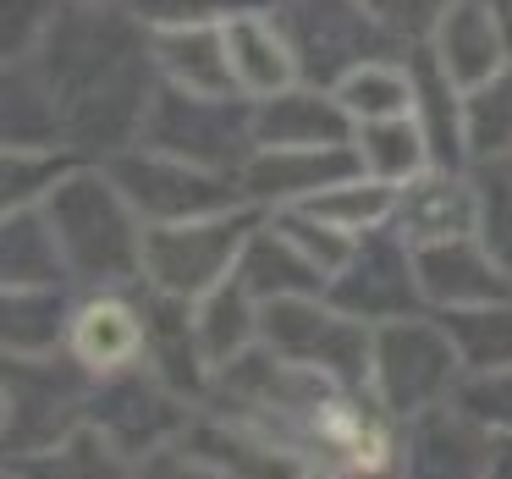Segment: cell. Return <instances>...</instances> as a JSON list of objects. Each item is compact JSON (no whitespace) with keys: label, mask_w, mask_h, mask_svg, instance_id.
I'll list each match as a JSON object with an SVG mask.
<instances>
[{"label":"cell","mask_w":512,"mask_h":479,"mask_svg":"<svg viewBox=\"0 0 512 479\" xmlns=\"http://www.w3.org/2000/svg\"><path fill=\"white\" fill-rule=\"evenodd\" d=\"M463 408H474L485 424H512V369H490V375L463 380Z\"/></svg>","instance_id":"cell-34"},{"label":"cell","mask_w":512,"mask_h":479,"mask_svg":"<svg viewBox=\"0 0 512 479\" xmlns=\"http://www.w3.org/2000/svg\"><path fill=\"white\" fill-rule=\"evenodd\" d=\"M105 171L122 182V193L133 199V210L144 215L149 226L193 221V215H215V210L248 204L243 177H226V171H210V166H199V160L166 155V149H155V144L116 149V155H105Z\"/></svg>","instance_id":"cell-9"},{"label":"cell","mask_w":512,"mask_h":479,"mask_svg":"<svg viewBox=\"0 0 512 479\" xmlns=\"http://www.w3.org/2000/svg\"><path fill=\"white\" fill-rule=\"evenodd\" d=\"M490 474L512 479V424H490Z\"/></svg>","instance_id":"cell-35"},{"label":"cell","mask_w":512,"mask_h":479,"mask_svg":"<svg viewBox=\"0 0 512 479\" xmlns=\"http://www.w3.org/2000/svg\"><path fill=\"white\" fill-rule=\"evenodd\" d=\"M463 127H468V166L512 155V61L463 94Z\"/></svg>","instance_id":"cell-31"},{"label":"cell","mask_w":512,"mask_h":479,"mask_svg":"<svg viewBox=\"0 0 512 479\" xmlns=\"http://www.w3.org/2000/svg\"><path fill=\"white\" fill-rule=\"evenodd\" d=\"M237 276L248 281V292H254L259 303L309 298V292H325V281H331L276 221H270V215L254 226V237H248L243 259H237Z\"/></svg>","instance_id":"cell-24"},{"label":"cell","mask_w":512,"mask_h":479,"mask_svg":"<svg viewBox=\"0 0 512 479\" xmlns=\"http://www.w3.org/2000/svg\"><path fill=\"white\" fill-rule=\"evenodd\" d=\"M430 50L457 89H479L512 61V34L496 0H452L430 28Z\"/></svg>","instance_id":"cell-16"},{"label":"cell","mask_w":512,"mask_h":479,"mask_svg":"<svg viewBox=\"0 0 512 479\" xmlns=\"http://www.w3.org/2000/svg\"><path fill=\"white\" fill-rule=\"evenodd\" d=\"M94 375L61 353H6V468L56 452L89 424Z\"/></svg>","instance_id":"cell-3"},{"label":"cell","mask_w":512,"mask_h":479,"mask_svg":"<svg viewBox=\"0 0 512 479\" xmlns=\"http://www.w3.org/2000/svg\"><path fill=\"white\" fill-rule=\"evenodd\" d=\"M468 380V364L457 353L441 314H402V320L375 325V364H369V391L391 419L424 413L435 402H452Z\"/></svg>","instance_id":"cell-4"},{"label":"cell","mask_w":512,"mask_h":479,"mask_svg":"<svg viewBox=\"0 0 512 479\" xmlns=\"http://www.w3.org/2000/svg\"><path fill=\"white\" fill-rule=\"evenodd\" d=\"M353 144H358V155H364V171L369 177H380V182H408V177H419L424 166H435V155H430V138H424V127H419V116H380V122H358V133H353Z\"/></svg>","instance_id":"cell-26"},{"label":"cell","mask_w":512,"mask_h":479,"mask_svg":"<svg viewBox=\"0 0 512 479\" xmlns=\"http://www.w3.org/2000/svg\"><path fill=\"white\" fill-rule=\"evenodd\" d=\"M265 221L259 204L193 215V221H166L144 232V287L171 292V298H204L215 281H226L243 259L254 226Z\"/></svg>","instance_id":"cell-7"},{"label":"cell","mask_w":512,"mask_h":479,"mask_svg":"<svg viewBox=\"0 0 512 479\" xmlns=\"http://www.w3.org/2000/svg\"><path fill=\"white\" fill-rule=\"evenodd\" d=\"M314 215H325V221H336L342 232L364 237L375 232V226H391V210H397V182H380L369 177V171H358V177L336 182V188L314 193V199H303Z\"/></svg>","instance_id":"cell-32"},{"label":"cell","mask_w":512,"mask_h":479,"mask_svg":"<svg viewBox=\"0 0 512 479\" xmlns=\"http://www.w3.org/2000/svg\"><path fill=\"white\" fill-rule=\"evenodd\" d=\"M89 424H100L127 457H155L182 441V430L193 424V402L177 386H166L149 364H133L94 380Z\"/></svg>","instance_id":"cell-11"},{"label":"cell","mask_w":512,"mask_h":479,"mask_svg":"<svg viewBox=\"0 0 512 479\" xmlns=\"http://www.w3.org/2000/svg\"><path fill=\"white\" fill-rule=\"evenodd\" d=\"M0 276H6V287H78L72 281V259L61 248V232H56L45 204H17V210H6Z\"/></svg>","instance_id":"cell-20"},{"label":"cell","mask_w":512,"mask_h":479,"mask_svg":"<svg viewBox=\"0 0 512 479\" xmlns=\"http://www.w3.org/2000/svg\"><path fill=\"white\" fill-rule=\"evenodd\" d=\"M259 347H270L276 358L314 375L336 380V386L369 391V364H375V325L358 314L336 309L325 292L309 298H276L265 303V331Z\"/></svg>","instance_id":"cell-6"},{"label":"cell","mask_w":512,"mask_h":479,"mask_svg":"<svg viewBox=\"0 0 512 479\" xmlns=\"http://www.w3.org/2000/svg\"><path fill=\"white\" fill-rule=\"evenodd\" d=\"M78 314V287H6V353H61Z\"/></svg>","instance_id":"cell-25"},{"label":"cell","mask_w":512,"mask_h":479,"mask_svg":"<svg viewBox=\"0 0 512 479\" xmlns=\"http://www.w3.org/2000/svg\"><path fill=\"white\" fill-rule=\"evenodd\" d=\"M419 254V281L430 309H474V303L512 298V270L496 259L485 237H446V243L413 248Z\"/></svg>","instance_id":"cell-17"},{"label":"cell","mask_w":512,"mask_h":479,"mask_svg":"<svg viewBox=\"0 0 512 479\" xmlns=\"http://www.w3.org/2000/svg\"><path fill=\"white\" fill-rule=\"evenodd\" d=\"M435 314H441V325L452 331L468 375L512 369V298L474 303V309H435Z\"/></svg>","instance_id":"cell-27"},{"label":"cell","mask_w":512,"mask_h":479,"mask_svg":"<svg viewBox=\"0 0 512 479\" xmlns=\"http://www.w3.org/2000/svg\"><path fill=\"white\" fill-rule=\"evenodd\" d=\"M408 67H413V116H419L424 138H430L435 166H468V127H463V94L446 67L435 61L430 39L408 45Z\"/></svg>","instance_id":"cell-22"},{"label":"cell","mask_w":512,"mask_h":479,"mask_svg":"<svg viewBox=\"0 0 512 479\" xmlns=\"http://www.w3.org/2000/svg\"><path fill=\"white\" fill-rule=\"evenodd\" d=\"M496 12H501V23H507V34H512V0H496Z\"/></svg>","instance_id":"cell-36"},{"label":"cell","mask_w":512,"mask_h":479,"mask_svg":"<svg viewBox=\"0 0 512 479\" xmlns=\"http://www.w3.org/2000/svg\"><path fill=\"white\" fill-rule=\"evenodd\" d=\"M325 298L369 325L402 320V314H430V298H424V281H419V254L397 226H375V232L358 237L353 254L325 281Z\"/></svg>","instance_id":"cell-10"},{"label":"cell","mask_w":512,"mask_h":479,"mask_svg":"<svg viewBox=\"0 0 512 479\" xmlns=\"http://www.w3.org/2000/svg\"><path fill=\"white\" fill-rule=\"evenodd\" d=\"M270 12L298 50L303 83H320V89H336L364 61L408 56V39L391 34L364 0H276Z\"/></svg>","instance_id":"cell-8"},{"label":"cell","mask_w":512,"mask_h":479,"mask_svg":"<svg viewBox=\"0 0 512 479\" xmlns=\"http://www.w3.org/2000/svg\"><path fill=\"white\" fill-rule=\"evenodd\" d=\"M358 171H364L358 144H314V149L259 144L254 160L243 166V193L259 210H281V204H303L314 193L336 188V182L358 177Z\"/></svg>","instance_id":"cell-15"},{"label":"cell","mask_w":512,"mask_h":479,"mask_svg":"<svg viewBox=\"0 0 512 479\" xmlns=\"http://www.w3.org/2000/svg\"><path fill=\"white\" fill-rule=\"evenodd\" d=\"M83 160H94V155H83L72 144H6V171H0L6 210H17V204H45Z\"/></svg>","instance_id":"cell-29"},{"label":"cell","mask_w":512,"mask_h":479,"mask_svg":"<svg viewBox=\"0 0 512 479\" xmlns=\"http://www.w3.org/2000/svg\"><path fill=\"white\" fill-rule=\"evenodd\" d=\"M67 353L78 358L94 380L116 375V369H133V364H149L144 281H138V287H89V292H78Z\"/></svg>","instance_id":"cell-12"},{"label":"cell","mask_w":512,"mask_h":479,"mask_svg":"<svg viewBox=\"0 0 512 479\" xmlns=\"http://www.w3.org/2000/svg\"><path fill=\"white\" fill-rule=\"evenodd\" d=\"M391 226L413 248L446 243V237H474L485 226V193H479L474 166H424L397 188Z\"/></svg>","instance_id":"cell-14"},{"label":"cell","mask_w":512,"mask_h":479,"mask_svg":"<svg viewBox=\"0 0 512 479\" xmlns=\"http://www.w3.org/2000/svg\"><path fill=\"white\" fill-rule=\"evenodd\" d=\"M6 144H67L61 105L34 61H6Z\"/></svg>","instance_id":"cell-28"},{"label":"cell","mask_w":512,"mask_h":479,"mask_svg":"<svg viewBox=\"0 0 512 479\" xmlns=\"http://www.w3.org/2000/svg\"><path fill=\"white\" fill-rule=\"evenodd\" d=\"M138 144H155L166 155L199 160V166L226 171V177H243V166L259 149L254 100L248 94H199V89L160 78Z\"/></svg>","instance_id":"cell-5"},{"label":"cell","mask_w":512,"mask_h":479,"mask_svg":"<svg viewBox=\"0 0 512 479\" xmlns=\"http://www.w3.org/2000/svg\"><path fill=\"white\" fill-rule=\"evenodd\" d=\"M342 105L353 111V122H380V116H408L413 111V67L408 56H380L353 67L336 83Z\"/></svg>","instance_id":"cell-30"},{"label":"cell","mask_w":512,"mask_h":479,"mask_svg":"<svg viewBox=\"0 0 512 479\" xmlns=\"http://www.w3.org/2000/svg\"><path fill=\"white\" fill-rule=\"evenodd\" d=\"M364 6L391 28V34H402L408 45H419V39H430L435 17H441L452 0H364Z\"/></svg>","instance_id":"cell-33"},{"label":"cell","mask_w":512,"mask_h":479,"mask_svg":"<svg viewBox=\"0 0 512 479\" xmlns=\"http://www.w3.org/2000/svg\"><path fill=\"white\" fill-rule=\"evenodd\" d=\"M226 45H232V67H237V83H243L248 100L259 94H281L292 83H303L298 72V50H292L287 28L276 23V12H243L226 23Z\"/></svg>","instance_id":"cell-23"},{"label":"cell","mask_w":512,"mask_h":479,"mask_svg":"<svg viewBox=\"0 0 512 479\" xmlns=\"http://www.w3.org/2000/svg\"><path fill=\"white\" fill-rule=\"evenodd\" d=\"M254 133H259V144L314 149V144H353L358 122L336 89L292 83L281 94H259L254 100Z\"/></svg>","instance_id":"cell-18"},{"label":"cell","mask_w":512,"mask_h":479,"mask_svg":"<svg viewBox=\"0 0 512 479\" xmlns=\"http://www.w3.org/2000/svg\"><path fill=\"white\" fill-rule=\"evenodd\" d=\"M28 61L56 94L72 149L105 160L138 144L160 89V61L155 28L127 0H61V17Z\"/></svg>","instance_id":"cell-1"},{"label":"cell","mask_w":512,"mask_h":479,"mask_svg":"<svg viewBox=\"0 0 512 479\" xmlns=\"http://www.w3.org/2000/svg\"><path fill=\"white\" fill-rule=\"evenodd\" d=\"M397 468L430 479L490 474V424L474 408H463V397L408 413L397 419Z\"/></svg>","instance_id":"cell-13"},{"label":"cell","mask_w":512,"mask_h":479,"mask_svg":"<svg viewBox=\"0 0 512 479\" xmlns=\"http://www.w3.org/2000/svg\"><path fill=\"white\" fill-rule=\"evenodd\" d=\"M155 61L160 78L182 83L199 94H243L226 45V23H182V28H155Z\"/></svg>","instance_id":"cell-19"},{"label":"cell","mask_w":512,"mask_h":479,"mask_svg":"<svg viewBox=\"0 0 512 479\" xmlns=\"http://www.w3.org/2000/svg\"><path fill=\"white\" fill-rule=\"evenodd\" d=\"M193 325H199V347L204 358H210V369L221 375L226 364H237L243 353H254L259 347V331H265V303L248 292V281L226 276L215 281L204 298H193Z\"/></svg>","instance_id":"cell-21"},{"label":"cell","mask_w":512,"mask_h":479,"mask_svg":"<svg viewBox=\"0 0 512 479\" xmlns=\"http://www.w3.org/2000/svg\"><path fill=\"white\" fill-rule=\"evenodd\" d=\"M61 248L72 259L78 292L89 287H133L144 281V232L149 221L133 210L122 182L105 171V160H83L67 182L45 199Z\"/></svg>","instance_id":"cell-2"}]
</instances>
